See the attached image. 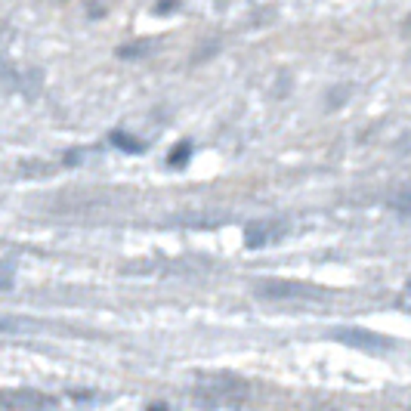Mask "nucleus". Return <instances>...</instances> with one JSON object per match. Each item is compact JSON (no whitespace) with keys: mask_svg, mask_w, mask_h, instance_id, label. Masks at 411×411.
<instances>
[{"mask_svg":"<svg viewBox=\"0 0 411 411\" xmlns=\"http://www.w3.org/2000/svg\"><path fill=\"white\" fill-rule=\"evenodd\" d=\"M340 337H344L347 344L359 347V349H371V353H381V349H390L387 340L374 337L371 331H340Z\"/></svg>","mask_w":411,"mask_h":411,"instance_id":"f257e3e1","label":"nucleus"}]
</instances>
